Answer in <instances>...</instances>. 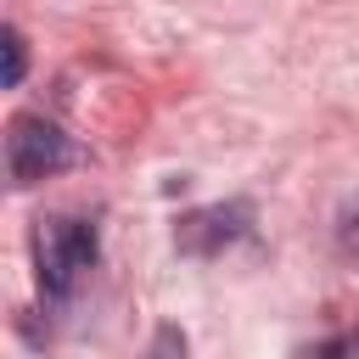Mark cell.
<instances>
[{
  "mask_svg": "<svg viewBox=\"0 0 359 359\" xmlns=\"http://www.w3.org/2000/svg\"><path fill=\"white\" fill-rule=\"evenodd\" d=\"M95 224L73 219V213H50L34 224V269H39V292L45 297H67L90 269H95Z\"/></svg>",
  "mask_w": 359,
  "mask_h": 359,
  "instance_id": "obj_1",
  "label": "cell"
},
{
  "mask_svg": "<svg viewBox=\"0 0 359 359\" xmlns=\"http://www.w3.org/2000/svg\"><path fill=\"white\" fill-rule=\"evenodd\" d=\"M67 163H73V140L50 118L17 112L6 123V174H11V185H39V180H50Z\"/></svg>",
  "mask_w": 359,
  "mask_h": 359,
  "instance_id": "obj_2",
  "label": "cell"
},
{
  "mask_svg": "<svg viewBox=\"0 0 359 359\" xmlns=\"http://www.w3.org/2000/svg\"><path fill=\"white\" fill-rule=\"evenodd\" d=\"M247 236H252V202L236 196V202H213V208L185 213L180 230H174V247L185 258H219L224 247H236Z\"/></svg>",
  "mask_w": 359,
  "mask_h": 359,
  "instance_id": "obj_3",
  "label": "cell"
},
{
  "mask_svg": "<svg viewBox=\"0 0 359 359\" xmlns=\"http://www.w3.org/2000/svg\"><path fill=\"white\" fill-rule=\"evenodd\" d=\"M146 359H191V342H185V331H180V325H157V331H151V348H146Z\"/></svg>",
  "mask_w": 359,
  "mask_h": 359,
  "instance_id": "obj_4",
  "label": "cell"
},
{
  "mask_svg": "<svg viewBox=\"0 0 359 359\" xmlns=\"http://www.w3.org/2000/svg\"><path fill=\"white\" fill-rule=\"evenodd\" d=\"M0 45H6V90H17V84H22V67H28V45H22L17 28H6Z\"/></svg>",
  "mask_w": 359,
  "mask_h": 359,
  "instance_id": "obj_5",
  "label": "cell"
},
{
  "mask_svg": "<svg viewBox=\"0 0 359 359\" xmlns=\"http://www.w3.org/2000/svg\"><path fill=\"white\" fill-rule=\"evenodd\" d=\"M337 247H342L348 258H359V196H348L342 213H337Z\"/></svg>",
  "mask_w": 359,
  "mask_h": 359,
  "instance_id": "obj_6",
  "label": "cell"
},
{
  "mask_svg": "<svg viewBox=\"0 0 359 359\" xmlns=\"http://www.w3.org/2000/svg\"><path fill=\"white\" fill-rule=\"evenodd\" d=\"M348 353V342H337V337H325V342H314V348H303L297 359H342Z\"/></svg>",
  "mask_w": 359,
  "mask_h": 359,
  "instance_id": "obj_7",
  "label": "cell"
},
{
  "mask_svg": "<svg viewBox=\"0 0 359 359\" xmlns=\"http://www.w3.org/2000/svg\"><path fill=\"white\" fill-rule=\"evenodd\" d=\"M353 353H359V337H353Z\"/></svg>",
  "mask_w": 359,
  "mask_h": 359,
  "instance_id": "obj_8",
  "label": "cell"
}]
</instances>
